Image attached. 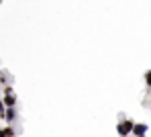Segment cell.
Listing matches in <instances>:
<instances>
[{"label":"cell","mask_w":151,"mask_h":137,"mask_svg":"<svg viewBox=\"0 0 151 137\" xmlns=\"http://www.w3.org/2000/svg\"><path fill=\"white\" fill-rule=\"evenodd\" d=\"M133 127H135V121H133V119H123V121L116 125V133L121 137H129L133 133Z\"/></svg>","instance_id":"obj_1"},{"label":"cell","mask_w":151,"mask_h":137,"mask_svg":"<svg viewBox=\"0 0 151 137\" xmlns=\"http://www.w3.org/2000/svg\"><path fill=\"white\" fill-rule=\"evenodd\" d=\"M0 137H6V135H4V131H2V129H0Z\"/></svg>","instance_id":"obj_9"},{"label":"cell","mask_w":151,"mask_h":137,"mask_svg":"<svg viewBox=\"0 0 151 137\" xmlns=\"http://www.w3.org/2000/svg\"><path fill=\"white\" fill-rule=\"evenodd\" d=\"M2 119H4L6 123H14V119H17V110H14V107H6Z\"/></svg>","instance_id":"obj_4"},{"label":"cell","mask_w":151,"mask_h":137,"mask_svg":"<svg viewBox=\"0 0 151 137\" xmlns=\"http://www.w3.org/2000/svg\"><path fill=\"white\" fill-rule=\"evenodd\" d=\"M4 110H6V105H4V100L0 98V119L4 117Z\"/></svg>","instance_id":"obj_7"},{"label":"cell","mask_w":151,"mask_h":137,"mask_svg":"<svg viewBox=\"0 0 151 137\" xmlns=\"http://www.w3.org/2000/svg\"><path fill=\"white\" fill-rule=\"evenodd\" d=\"M2 100H4L6 107H17V96L12 94V88H10L8 84L4 86V98H2Z\"/></svg>","instance_id":"obj_2"},{"label":"cell","mask_w":151,"mask_h":137,"mask_svg":"<svg viewBox=\"0 0 151 137\" xmlns=\"http://www.w3.org/2000/svg\"><path fill=\"white\" fill-rule=\"evenodd\" d=\"M141 137H145V135H141Z\"/></svg>","instance_id":"obj_10"},{"label":"cell","mask_w":151,"mask_h":137,"mask_svg":"<svg viewBox=\"0 0 151 137\" xmlns=\"http://www.w3.org/2000/svg\"><path fill=\"white\" fill-rule=\"evenodd\" d=\"M0 82H2V84L8 82V76H6V72H2V70H0Z\"/></svg>","instance_id":"obj_6"},{"label":"cell","mask_w":151,"mask_h":137,"mask_svg":"<svg viewBox=\"0 0 151 137\" xmlns=\"http://www.w3.org/2000/svg\"><path fill=\"white\" fill-rule=\"evenodd\" d=\"M147 129H149V127H147L145 123H135V127H133V135H135V137H141V135H145V133H147Z\"/></svg>","instance_id":"obj_3"},{"label":"cell","mask_w":151,"mask_h":137,"mask_svg":"<svg viewBox=\"0 0 151 137\" xmlns=\"http://www.w3.org/2000/svg\"><path fill=\"white\" fill-rule=\"evenodd\" d=\"M2 131H4V135H6V137H14V135H17V131H14L10 125H8V127H4Z\"/></svg>","instance_id":"obj_5"},{"label":"cell","mask_w":151,"mask_h":137,"mask_svg":"<svg viewBox=\"0 0 151 137\" xmlns=\"http://www.w3.org/2000/svg\"><path fill=\"white\" fill-rule=\"evenodd\" d=\"M145 84L151 88V72H147V74H145Z\"/></svg>","instance_id":"obj_8"}]
</instances>
